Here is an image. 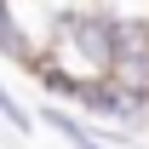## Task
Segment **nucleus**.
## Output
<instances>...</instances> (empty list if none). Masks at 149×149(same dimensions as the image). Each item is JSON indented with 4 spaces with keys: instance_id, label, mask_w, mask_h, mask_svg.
Returning a JSON list of instances; mask_svg holds the SVG:
<instances>
[{
    "instance_id": "obj_1",
    "label": "nucleus",
    "mask_w": 149,
    "mask_h": 149,
    "mask_svg": "<svg viewBox=\"0 0 149 149\" xmlns=\"http://www.w3.org/2000/svg\"><path fill=\"white\" fill-rule=\"evenodd\" d=\"M109 29L115 12L109 6H52L46 12V46L52 63H63L69 74H109Z\"/></svg>"
},
{
    "instance_id": "obj_2",
    "label": "nucleus",
    "mask_w": 149,
    "mask_h": 149,
    "mask_svg": "<svg viewBox=\"0 0 149 149\" xmlns=\"http://www.w3.org/2000/svg\"><path fill=\"white\" fill-rule=\"evenodd\" d=\"M40 120H46V132H57L63 143H74V149H115L103 132H97V120L86 126L74 109H40Z\"/></svg>"
},
{
    "instance_id": "obj_3",
    "label": "nucleus",
    "mask_w": 149,
    "mask_h": 149,
    "mask_svg": "<svg viewBox=\"0 0 149 149\" xmlns=\"http://www.w3.org/2000/svg\"><path fill=\"white\" fill-rule=\"evenodd\" d=\"M0 57H12V63H29V57H35L29 35L17 29V12H12V0H0Z\"/></svg>"
},
{
    "instance_id": "obj_4",
    "label": "nucleus",
    "mask_w": 149,
    "mask_h": 149,
    "mask_svg": "<svg viewBox=\"0 0 149 149\" xmlns=\"http://www.w3.org/2000/svg\"><path fill=\"white\" fill-rule=\"evenodd\" d=\"M0 120H6V126L17 132V138H29V132H35V115L23 109V103H17L12 92H6V86H0Z\"/></svg>"
}]
</instances>
